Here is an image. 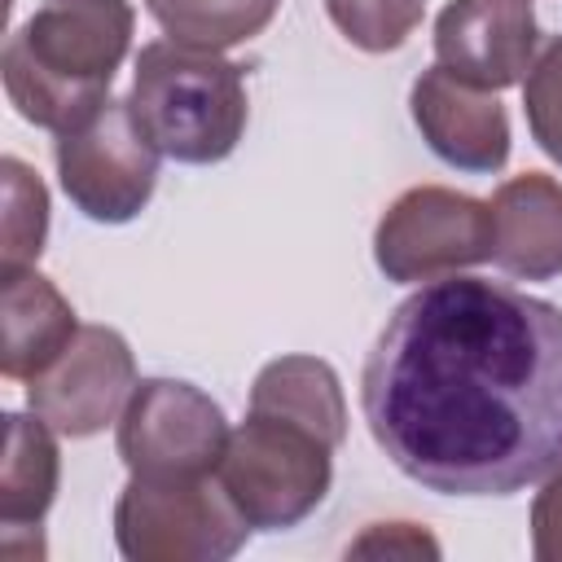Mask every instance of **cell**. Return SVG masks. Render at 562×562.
<instances>
[{
  "label": "cell",
  "instance_id": "cell-7",
  "mask_svg": "<svg viewBox=\"0 0 562 562\" xmlns=\"http://www.w3.org/2000/svg\"><path fill=\"white\" fill-rule=\"evenodd\" d=\"M492 259V206L443 189H404L373 228V263L395 285H426Z\"/></svg>",
  "mask_w": 562,
  "mask_h": 562
},
{
  "label": "cell",
  "instance_id": "cell-16",
  "mask_svg": "<svg viewBox=\"0 0 562 562\" xmlns=\"http://www.w3.org/2000/svg\"><path fill=\"white\" fill-rule=\"evenodd\" d=\"M145 9L167 40L224 53L263 35L281 0H145Z\"/></svg>",
  "mask_w": 562,
  "mask_h": 562
},
{
  "label": "cell",
  "instance_id": "cell-12",
  "mask_svg": "<svg viewBox=\"0 0 562 562\" xmlns=\"http://www.w3.org/2000/svg\"><path fill=\"white\" fill-rule=\"evenodd\" d=\"M492 263L518 281L562 277V180L509 176L492 193Z\"/></svg>",
  "mask_w": 562,
  "mask_h": 562
},
{
  "label": "cell",
  "instance_id": "cell-11",
  "mask_svg": "<svg viewBox=\"0 0 562 562\" xmlns=\"http://www.w3.org/2000/svg\"><path fill=\"white\" fill-rule=\"evenodd\" d=\"M413 123L435 158H443L457 171H501L509 158V114L496 101V92H483L457 75H448L439 61L413 79L408 92Z\"/></svg>",
  "mask_w": 562,
  "mask_h": 562
},
{
  "label": "cell",
  "instance_id": "cell-8",
  "mask_svg": "<svg viewBox=\"0 0 562 562\" xmlns=\"http://www.w3.org/2000/svg\"><path fill=\"white\" fill-rule=\"evenodd\" d=\"M114 426L127 474H215L228 443L224 408L180 378H140Z\"/></svg>",
  "mask_w": 562,
  "mask_h": 562
},
{
  "label": "cell",
  "instance_id": "cell-14",
  "mask_svg": "<svg viewBox=\"0 0 562 562\" xmlns=\"http://www.w3.org/2000/svg\"><path fill=\"white\" fill-rule=\"evenodd\" d=\"M250 413H268L307 426L329 448L347 439V395L329 360L321 356H277L250 382Z\"/></svg>",
  "mask_w": 562,
  "mask_h": 562
},
{
  "label": "cell",
  "instance_id": "cell-19",
  "mask_svg": "<svg viewBox=\"0 0 562 562\" xmlns=\"http://www.w3.org/2000/svg\"><path fill=\"white\" fill-rule=\"evenodd\" d=\"M522 114H527V132L531 140L562 167V35H553L527 79H522Z\"/></svg>",
  "mask_w": 562,
  "mask_h": 562
},
{
  "label": "cell",
  "instance_id": "cell-10",
  "mask_svg": "<svg viewBox=\"0 0 562 562\" xmlns=\"http://www.w3.org/2000/svg\"><path fill=\"white\" fill-rule=\"evenodd\" d=\"M536 48L540 22L531 0H448L435 18V61L483 92L522 83Z\"/></svg>",
  "mask_w": 562,
  "mask_h": 562
},
{
  "label": "cell",
  "instance_id": "cell-9",
  "mask_svg": "<svg viewBox=\"0 0 562 562\" xmlns=\"http://www.w3.org/2000/svg\"><path fill=\"white\" fill-rule=\"evenodd\" d=\"M136 382L140 378L127 338L110 325H79L70 347L26 382V408L61 439H92L119 422Z\"/></svg>",
  "mask_w": 562,
  "mask_h": 562
},
{
  "label": "cell",
  "instance_id": "cell-17",
  "mask_svg": "<svg viewBox=\"0 0 562 562\" xmlns=\"http://www.w3.org/2000/svg\"><path fill=\"white\" fill-rule=\"evenodd\" d=\"M0 180H4V237H0L4 268L0 272L35 268L48 241V189L35 176V167H26L22 158H0Z\"/></svg>",
  "mask_w": 562,
  "mask_h": 562
},
{
  "label": "cell",
  "instance_id": "cell-3",
  "mask_svg": "<svg viewBox=\"0 0 562 562\" xmlns=\"http://www.w3.org/2000/svg\"><path fill=\"white\" fill-rule=\"evenodd\" d=\"M127 101L158 154L184 167L224 162L250 119L241 66L176 40H154L136 53Z\"/></svg>",
  "mask_w": 562,
  "mask_h": 562
},
{
  "label": "cell",
  "instance_id": "cell-4",
  "mask_svg": "<svg viewBox=\"0 0 562 562\" xmlns=\"http://www.w3.org/2000/svg\"><path fill=\"white\" fill-rule=\"evenodd\" d=\"M334 452L307 426L246 413L228 430L215 479L250 531H290L321 509L334 483Z\"/></svg>",
  "mask_w": 562,
  "mask_h": 562
},
{
  "label": "cell",
  "instance_id": "cell-5",
  "mask_svg": "<svg viewBox=\"0 0 562 562\" xmlns=\"http://www.w3.org/2000/svg\"><path fill=\"white\" fill-rule=\"evenodd\" d=\"M250 522L215 474H132L114 501V544L127 562H228Z\"/></svg>",
  "mask_w": 562,
  "mask_h": 562
},
{
  "label": "cell",
  "instance_id": "cell-20",
  "mask_svg": "<svg viewBox=\"0 0 562 562\" xmlns=\"http://www.w3.org/2000/svg\"><path fill=\"white\" fill-rule=\"evenodd\" d=\"M347 558H439V540L417 522H369L347 544Z\"/></svg>",
  "mask_w": 562,
  "mask_h": 562
},
{
  "label": "cell",
  "instance_id": "cell-2",
  "mask_svg": "<svg viewBox=\"0 0 562 562\" xmlns=\"http://www.w3.org/2000/svg\"><path fill=\"white\" fill-rule=\"evenodd\" d=\"M127 0H44L4 44L0 75L9 105L53 136L110 97L132 48Z\"/></svg>",
  "mask_w": 562,
  "mask_h": 562
},
{
  "label": "cell",
  "instance_id": "cell-13",
  "mask_svg": "<svg viewBox=\"0 0 562 562\" xmlns=\"http://www.w3.org/2000/svg\"><path fill=\"white\" fill-rule=\"evenodd\" d=\"M0 312H4L0 373L9 382H31L35 373H44L79 334L70 299L35 268L0 272Z\"/></svg>",
  "mask_w": 562,
  "mask_h": 562
},
{
  "label": "cell",
  "instance_id": "cell-15",
  "mask_svg": "<svg viewBox=\"0 0 562 562\" xmlns=\"http://www.w3.org/2000/svg\"><path fill=\"white\" fill-rule=\"evenodd\" d=\"M61 452L57 430L35 413L4 417V461H0V522L4 531H35L57 501Z\"/></svg>",
  "mask_w": 562,
  "mask_h": 562
},
{
  "label": "cell",
  "instance_id": "cell-1",
  "mask_svg": "<svg viewBox=\"0 0 562 562\" xmlns=\"http://www.w3.org/2000/svg\"><path fill=\"white\" fill-rule=\"evenodd\" d=\"M360 408L400 474L439 496H514L562 457V307L439 277L378 329Z\"/></svg>",
  "mask_w": 562,
  "mask_h": 562
},
{
  "label": "cell",
  "instance_id": "cell-18",
  "mask_svg": "<svg viewBox=\"0 0 562 562\" xmlns=\"http://www.w3.org/2000/svg\"><path fill=\"white\" fill-rule=\"evenodd\" d=\"M325 13L360 53H395L422 26L426 0H325Z\"/></svg>",
  "mask_w": 562,
  "mask_h": 562
},
{
  "label": "cell",
  "instance_id": "cell-21",
  "mask_svg": "<svg viewBox=\"0 0 562 562\" xmlns=\"http://www.w3.org/2000/svg\"><path fill=\"white\" fill-rule=\"evenodd\" d=\"M531 558L562 562V457L549 465L531 501Z\"/></svg>",
  "mask_w": 562,
  "mask_h": 562
},
{
  "label": "cell",
  "instance_id": "cell-6",
  "mask_svg": "<svg viewBox=\"0 0 562 562\" xmlns=\"http://www.w3.org/2000/svg\"><path fill=\"white\" fill-rule=\"evenodd\" d=\"M53 162L61 193L92 224L136 220L158 189V145L140 127L132 101L105 97L79 123L57 132Z\"/></svg>",
  "mask_w": 562,
  "mask_h": 562
}]
</instances>
